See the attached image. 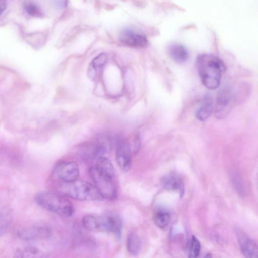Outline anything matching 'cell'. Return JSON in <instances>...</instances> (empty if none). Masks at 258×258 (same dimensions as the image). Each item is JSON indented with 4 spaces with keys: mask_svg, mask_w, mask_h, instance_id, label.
<instances>
[{
    "mask_svg": "<svg viewBox=\"0 0 258 258\" xmlns=\"http://www.w3.org/2000/svg\"><path fill=\"white\" fill-rule=\"evenodd\" d=\"M142 247L140 238L136 234H131L127 238V248L130 254L136 255L139 253Z\"/></svg>",
    "mask_w": 258,
    "mask_h": 258,
    "instance_id": "obj_15",
    "label": "cell"
},
{
    "mask_svg": "<svg viewBox=\"0 0 258 258\" xmlns=\"http://www.w3.org/2000/svg\"><path fill=\"white\" fill-rule=\"evenodd\" d=\"M24 9L26 13L32 17H40L41 12L39 7L34 2L26 1L24 4Z\"/></svg>",
    "mask_w": 258,
    "mask_h": 258,
    "instance_id": "obj_20",
    "label": "cell"
},
{
    "mask_svg": "<svg viewBox=\"0 0 258 258\" xmlns=\"http://www.w3.org/2000/svg\"><path fill=\"white\" fill-rule=\"evenodd\" d=\"M8 226V220L3 215L0 214V236L5 233Z\"/></svg>",
    "mask_w": 258,
    "mask_h": 258,
    "instance_id": "obj_24",
    "label": "cell"
},
{
    "mask_svg": "<svg viewBox=\"0 0 258 258\" xmlns=\"http://www.w3.org/2000/svg\"><path fill=\"white\" fill-rule=\"evenodd\" d=\"M169 53L171 58L178 64H183L187 61L189 59V52L184 45L174 43L171 45Z\"/></svg>",
    "mask_w": 258,
    "mask_h": 258,
    "instance_id": "obj_13",
    "label": "cell"
},
{
    "mask_svg": "<svg viewBox=\"0 0 258 258\" xmlns=\"http://www.w3.org/2000/svg\"><path fill=\"white\" fill-rule=\"evenodd\" d=\"M116 160L121 170L128 172L132 166V154L129 142L124 139H119L116 145Z\"/></svg>",
    "mask_w": 258,
    "mask_h": 258,
    "instance_id": "obj_7",
    "label": "cell"
},
{
    "mask_svg": "<svg viewBox=\"0 0 258 258\" xmlns=\"http://www.w3.org/2000/svg\"><path fill=\"white\" fill-rule=\"evenodd\" d=\"M164 188L169 191L178 192L180 198L184 194V184L183 179L177 173L172 172L165 176L162 179Z\"/></svg>",
    "mask_w": 258,
    "mask_h": 258,
    "instance_id": "obj_11",
    "label": "cell"
},
{
    "mask_svg": "<svg viewBox=\"0 0 258 258\" xmlns=\"http://www.w3.org/2000/svg\"><path fill=\"white\" fill-rule=\"evenodd\" d=\"M55 3L58 7H64L66 5V0H54Z\"/></svg>",
    "mask_w": 258,
    "mask_h": 258,
    "instance_id": "obj_26",
    "label": "cell"
},
{
    "mask_svg": "<svg viewBox=\"0 0 258 258\" xmlns=\"http://www.w3.org/2000/svg\"><path fill=\"white\" fill-rule=\"evenodd\" d=\"M119 40L128 46L135 48H144L148 44L146 36L129 29H125L120 33Z\"/></svg>",
    "mask_w": 258,
    "mask_h": 258,
    "instance_id": "obj_9",
    "label": "cell"
},
{
    "mask_svg": "<svg viewBox=\"0 0 258 258\" xmlns=\"http://www.w3.org/2000/svg\"><path fill=\"white\" fill-rule=\"evenodd\" d=\"M35 199L40 206L60 216L70 218L74 214L72 204L62 195L42 192L36 195Z\"/></svg>",
    "mask_w": 258,
    "mask_h": 258,
    "instance_id": "obj_3",
    "label": "cell"
},
{
    "mask_svg": "<svg viewBox=\"0 0 258 258\" xmlns=\"http://www.w3.org/2000/svg\"><path fill=\"white\" fill-rule=\"evenodd\" d=\"M39 254V251L36 248L28 247L19 251L18 257H34Z\"/></svg>",
    "mask_w": 258,
    "mask_h": 258,
    "instance_id": "obj_21",
    "label": "cell"
},
{
    "mask_svg": "<svg viewBox=\"0 0 258 258\" xmlns=\"http://www.w3.org/2000/svg\"><path fill=\"white\" fill-rule=\"evenodd\" d=\"M82 224L86 230L91 232L112 233L119 239L122 236V220L112 212L100 216H85L82 219Z\"/></svg>",
    "mask_w": 258,
    "mask_h": 258,
    "instance_id": "obj_2",
    "label": "cell"
},
{
    "mask_svg": "<svg viewBox=\"0 0 258 258\" xmlns=\"http://www.w3.org/2000/svg\"><path fill=\"white\" fill-rule=\"evenodd\" d=\"M237 235L242 254L248 258H257L258 249L255 241L241 232Z\"/></svg>",
    "mask_w": 258,
    "mask_h": 258,
    "instance_id": "obj_12",
    "label": "cell"
},
{
    "mask_svg": "<svg viewBox=\"0 0 258 258\" xmlns=\"http://www.w3.org/2000/svg\"><path fill=\"white\" fill-rule=\"evenodd\" d=\"M60 190L64 195L79 201H101L103 198L97 188L86 181L76 180L60 184Z\"/></svg>",
    "mask_w": 258,
    "mask_h": 258,
    "instance_id": "obj_4",
    "label": "cell"
},
{
    "mask_svg": "<svg viewBox=\"0 0 258 258\" xmlns=\"http://www.w3.org/2000/svg\"><path fill=\"white\" fill-rule=\"evenodd\" d=\"M50 230L46 227L34 226L20 232V237L25 240H37L49 238Z\"/></svg>",
    "mask_w": 258,
    "mask_h": 258,
    "instance_id": "obj_10",
    "label": "cell"
},
{
    "mask_svg": "<svg viewBox=\"0 0 258 258\" xmlns=\"http://www.w3.org/2000/svg\"><path fill=\"white\" fill-rule=\"evenodd\" d=\"M200 249L201 245L199 240L193 236L188 247V257L192 258H197L199 255Z\"/></svg>",
    "mask_w": 258,
    "mask_h": 258,
    "instance_id": "obj_18",
    "label": "cell"
},
{
    "mask_svg": "<svg viewBox=\"0 0 258 258\" xmlns=\"http://www.w3.org/2000/svg\"><path fill=\"white\" fill-rule=\"evenodd\" d=\"M53 175L54 178L63 183L75 181L79 176V165L74 161L60 162L55 166Z\"/></svg>",
    "mask_w": 258,
    "mask_h": 258,
    "instance_id": "obj_6",
    "label": "cell"
},
{
    "mask_svg": "<svg viewBox=\"0 0 258 258\" xmlns=\"http://www.w3.org/2000/svg\"><path fill=\"white\" fill-rule=\"evenodd\" d=\"M108 60V55L105 53H102L96 57L92 63L97 68L101 67L107 63Z\"/></svg>",
    "mask_w": 258,
    "mask_h": 258,
    "instance_id": "obj_22",
    "label": "cell"
},
{
    "mask_svg": "<svg viewBox=\"0 0 258 258\" xmlns=\"http://www.w3.org/2000/svg\"><path fill=\"white\" fill-rule=\"evenodd\" d=\"M231 178L236 190L241 196H244L246 194V190L241 178L236 174H233Z\"/></svg>",
    "mask_w": 258,
    "mask_h": 258,
    "instance_id": "obj_19",
    "label": "cell"
},
{
    "mask_svg": "<svg viewBox=\"0 0 258 258\" xmlns=\"http://www.w3.org/2000/svg\"><path fill=\"white\" fill-rule=\"evenodd\" d=\"M196 65L203 84L209 89L218 88L225 70L222 60L211 54H202L197 58Z\"/></svg>",
    "mask_w": 258,
    "mask_h": 258,
    "instance_id": "obj_1",
    "label": "cell"
},
{
    "mask_svg": "<svg viewBox=\"0 0 258 258\" xmlns=\"http://www.w3.org/2000/svg\"><path fill=\"white\" fill-rule=\"evenodd\" d=\"M88 174L103 199L113 200L117 198V191L113 178L101 172L96 166L91 167Z\"/></svg>",
    "mask_w": 258,
    "mask_h": 258,
    "instance_id": "obj_5",
    "label": "cell"
},
{
    "mask_svg": "<svg viewBox=\"0 0 258 258\" xmlns=\"http://www.w3.org/2000/svg\"><path fill=\"white\" fill-rule=\"evenodd\" d=\"M214 103L213 99L210 96H206L200 108L196 112V117L200 121L207 120L213 113Z\"/></svg>",
    "mask_w": 258,
    "mask_h": 258,
    "instance_id": "obj_14",
    "label": "cell"
},
{
    "mask_svg": "<svg viewBox=\"0 0 258 258\" xmlns=\"http://www.w3.org/2000/svg\"><path fill=\"white\" fill-rule=\"evenodd\" d=\"M154 221L160 228L163 229L168 225L170 220V216L168 212L159 211L154 216Z\"/></svg>",
    "mask_w": 258,
    "mask_h": 258,
    "instance_id": "obj_17",
    "label": "cell"
},
{
    "mask_svg": "<svg viewBox=\"0 0 258 258\" xmlns=\"http://www.w3.org/2000/svg\"><path fill=\"white\" fill-rule=\"evenodd\" d=\"M97 68L91 62L87 70V75L89 79L92 80H95L97 74Z\"/></svg>",
    "mask_w": 258,
    "mask_h": 258,
    "instance_id": "obj_23",
    "label": "cell"
},
{
    "mask_svg": "<svg viewBox=\"0 0 258 258\" xmlns=\"http://www.w3.org/2000/svg\"><path fill=\"white\" fill-rule=\"evenodd\" d=\"M97 168L103 173L114 178L115 170L111 161L107 158L101 157L97 159Z\"/></svg>",
    "mask_w": 258,
    "mask_h": 258,
    "instance_id": "obj_16",
    "label": "cell"
},
{
    "mask_svg": "<svg viewBox=\"0 0 258 258\" xmlns=\"http://www.w3.org/2000/svg\"><path fill=\"white\" fill-rule=\"evenodd\" d=\"M7 7L6 0H0V15L6 9Z\"/></svg>",
    "mask_w": 258,
    "mask_h": 258,
    "instance_id": "obj_25",
    "label": "cell"
},
{
    "mask_svg": "<svg viewBox=\"0 0 258 258\" xmlns=\"http://www.w3.org/2000/svg\"><path fill=\"white\" fill-rule=\"evenodd\" d=\"M232 94L229 88H225L219 93L215 107L217 118L223 119L228 115L232 106Z\"/></svg>",
    "mask_w": 258,
    "mask_h": 258,
    "instance_id": "obj_8",
    "label": "cell"
}]
</instances>
